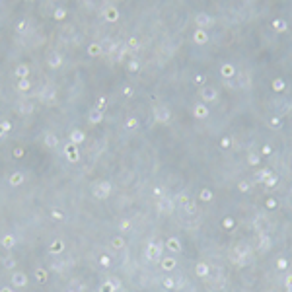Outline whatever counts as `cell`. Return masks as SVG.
<instances>
[{"label": "cell", "instance_id": "4", "mask_svg": "<svg viewBox=\"0 0 292 292\" xmlns=\"http://www.w3.org/2000/svg\"><path fill=\"white\" fill-rule=\"evenodd\" d=\"M197 271H199V275L203 277V275H207V271H208V269H207V265H203V263H201V265L197 267Z\"/></svg>", "mask_w": 292, "mask_h": 292}, {"label": "cell", "instance_id": "5", "mask_svg": "<svg viewBox=\"0 0 292 292\" xmlns=\"http://www.w3.org/2000/svg\"><path fill=\"white\" fill-rule=\"evenodd\" d=\"M199 24H201V26L203 24H210V18H208V16H199Z\"/></svg>", "mask_w": 292, "mask_h": 292}, {"label": "cell", "instance_id": "9", "mask_svg": "<svg viewBox=\"0 0 292 292\" xmlns=\"http://www.w3.org/2000/svg\"><path fill=\"white\" fill-rule=\"evenodd\" d=\"M164 267H166V269H171V267H173V259H166Z\"/></svg>", "mask_w": 292, "mask_h": 292}, {"label": "cell", "instance_id": "10", "mask_svg": "<svg viewBox=\"0 0 292 292\" xmlns=\"http://www.w3.org/2000/svg\"><path fill=\"white\" fill-rule=\"evenodd\" d=\"M210 197H212V195H210V191H203V199H205V201H208Z\"/></svg>", "mask_w": 292, "mask_h": 292}, {"label": "cell", "instance_id": "11", "mask_svg": "<svg viewBox=\"0 0 292 292\" xmlns=\"http://www.w3.org/2000/svg\"><path fill=\"white\" fill-rule=\"evenodd\" d=\"M72 140H76V142L82 140V135H80V132H74V135H72Z\"/></svg>", "mask_w": 292, "mask_h": 292}, {"label": "cell", "instance_id": "12", "mask_svg": "<svg viewBox=\"0 0 292 292\" xmlns=\"http://www.w3.org/2000/svg\"><path fill=\"white\" fill-rule=\"evenodd\" d=\"M286 267V261L284 259H279V269H284Z\"/></svg>", "mask_w": 292, "mask_h": 292}, {"label": "cell", "instance_id": "8", "mask_svg": "<svg viewBox=\"0 0 292 292\" xmlns=\"http://www.w3.org/2000/svg\"><path fill=\"white\" fill-rule=\"evenodd\" d=\"M19 181H22V175H14L12 177V185H18Z\"/></svg>", "mask_w": 292, "mask_h": 292}, {"label": "cell", "instance_id": "2", "mask_svg": "<svg viewBox=\"0 0 292 292\" xmlns=\"http://www.w3.org/2000/svg\"><path fill=\"white\" fill-rule=\"evenodd\" d=\"M160 249H162V247H160V246H156V243H152V246L148 247V255H150V257H156V255H158V251H160Z\"/></svg>", "mask_w": 292, "mask_h": 292}, {"label": "cell", "instance_id": "1", "mask_svg": "<svg viewBox=\"0 0 292 292\" xmlns=\"http://www.w3.org/2000/svg\"><path fill=\"white\" fill-rule=\"evenodd\" d=\"M14 284H18V286L26 284V275H22V273H16V275H14Z\"/></svg>", "mask_w": 292, "mask_h": 292}, {"label": "cell", "instance_id": "3", "mask_svg": "<svg viewBox=\"0 0 292 292\" xmlns=\"http://www.w3.org/2000/svg\"><path fill=\"white\" fill-rule=\"evenodd\" d=\"M168 246H169V249H171V251H179V249H181V247H179V241H177V240H169Z\"/></svg>", "mask_w": 292, "mask_h": 292}, {"label": "cell", "instance_id": "7", "mask_svg": "<svg viewBox=\"0 0 292 292\" xmlns=\"http://www.w3.org/2000/svg\"><path fill=\"white\" fill-rule=\"evenodd\" d=\"M197 115H199V117L207 115V109H205V107H197Z\"/></svg>", "mask_w": 292, "mask_h": 292}, {"label": "cell", "instance_id": "6", "mask_svg": "<svg viewBox=\"0 0 292 292\" xmlns=\"http://www.w3.org/2000/svg\"><path fill=\"white\" fill-rule=\"evenodd\" d=\"M203 97H205V99H212V97H214V92H212V90L203 92Z\"/></svg>", "mask_w": 292, "mask_h": 292}, {"label": "cell", "instance_id": "13", "mask_svg": "<svg viewBox=\"0 0 292 292\" xmlns=\"http://www.w3.org/2000/svg\"><path fill=\"white\" fill-rule=\"evenodd\" d=\"M101 265H109V259H107V257H101Z\"/></svg>", "mask_w": 292, "mask_h": 292}]
</instances>
